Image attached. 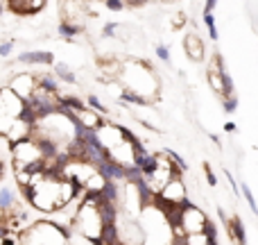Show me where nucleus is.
<instances>
[{"label":"nucleus","instance_id":"obj_1","mask_svg":"<svg viewBox=\"0 0 258 245\" xmlns=\"http://www.w3.org/2000/svg\"><path fill=\"white\" fill-rule=\"evenodd\" d=\"M68 238L70 229L57 220H36L18 236V245H68Z\"/></svg>","mask_w":258,"mask_h":245},{"label":"nucleus","instance_id":"obj_2","mask_svg":"<svg viewBox=\"0 0 258 245\" xmlns=\"http://www.w3.org/2000/svg\"><path fill=\"white\" fill-rule=\"evenodd\" d=\"M75 227L81 231V236L91 240L93 245H100V236H102V227L104 220L100 216L98 207H86V204H79V211L75 216Z\"/></svg>","mask_w":258,"mask_h":245},{"label":"nucleus","instance_id":"obj_3","mask_svg":"<svg viewBox=\"0 0 258 245\" xmlns=\"http://www.w3.org/2000/svg\"><path fill=\"white\" fill-rule=\"evenodd\" d=\"M23 107H25V100L21 95H16L12 89H0V134H7L9 127L21 118Z\"/></svg>","mask_w":258,"mask_h":245},{"label":"nucleus","instance_id":"obj_4","mask_svg":"<svg viewBox=\"0 0 258 245\" xmlns=\"http://www.w3.org/2000/svg\"><path fill=\"white\" fill-rule=\"evenodd\" d=\"M12 152H14V168H16V170H25L32 161H36V159L43 157V154H41V150H39V145H36V141L32 139V136H30V139H25V141L14 143L12 145Z\"/></svg>","mask_w":258,"mask_h":245},{"label":"nucleus","instance_id":"obj_5","mask_svg":"<svg viewBox=\"0 0 258 245\" xmlns=\"http://www.w3.org/2000/svg\"><path fill=\"white\" fill-rule=\"evenodd\" d=\"M206 220H208L206 213H204L197 204L190 202V198L186 200L184 209H181V216H179V222H181L186 234H199V231H204Z\"/></svg>","mask_w":258,"mask_h":245},{"label":"nucleus","instance_id":"obj_6","mask_svg":"<svg viewBox=\"0 0 258 245\" xmlns=\"http://www.w3.org/2000/svg\"><path fill=\"white\" fill-rule=\"evenodd\" d=\"M156 200L167 202V204H186V200H188V191H186L184 181H181V175L172 177V179L156 193Z\"/></svg>","mask_w":258,"mask_h":245},{"label":"nucleus","instance_id":"obj_7","mask_svg":"<svg viewBox=\"0 0 258 245\" xmlns=\"http://www.w3.org/2000/svg\"><path fill=\"white\" fill-rule=\"evenodd\" d=\"M18 64H27V66H52L54 54L50 50H25L16 57Z\"/></svg>","mask_w":258,"mask_h":245},{"label":"nucleus","instance_id":"obj_8","mask_svg":"<svg viewBox=\"0 0 258 245\" xmlns=\"http://www.w3.org/2000/svg\"><path fill=\"white\" fill-rule=\"evenodd\" d=\"M9 89H12L16 95H21L23 100H27L36 89V75H27V73L16 75L12 82H9Z\"/></svg>","mask_w":258,"mask_h":245},{"label":"nucleus","instance_id":"obj_9","mask_svg":"<svg viewBox=\"0 0 258 245\" xmlns=\"http://www.w3.org/2000/svg\"><path fill=\"white\" fill-rule=\"evenodd\" d=\"M32 132H34V125H32V122H27V120H23V118H18V120L9 127V132L5 134V139L9 141V145H14V143H18V141L30 139Z\"/></svg>","mask_w":258,"mask_h":245},{"label":"nucleus","instance_id":"obj_10","mask_svg":"<svg viewBox=\"0 0 258 245\" xmlns=\"http://www.w3.org/2000/svg\"><path fill=\"white\" fill-rule=\"evenodd\" d=\"M98 172L104 177V179L122 181L125 179V163H120L118 159H107L104 163H100L98 166Z\"/></svg>","mask_w":258,"mask_h":245},{"label":"nucleus","instance_id":"obj_11","mask_svg":"<svg viewBox=\"0 0 258 245\" xmlns=\"http://www.w3.org/2000/svg\"><path fill=\"white\" fill-rule=\"evenodd\" d=\"M184 50L186 54H188V59H193V62H202L204 59V41L199 39L197 34H188L184 39Z\"/></svg>","mask_w":258,"mask_h":245},{"label":"nucleus","instance_id":"obj_12","mask_svg":"<svg viewBox=\"0 0 258 245\" xmlns=\"http://www.w3.org/2000/svg\"><path fill=\"white\" fill-rule=\"evenodd\" d=\"M120 102H125V104H136V107H147L149 102H152V98H147V95H143V93H138V91H134L131 86H122L120 89Z\"/></svg>","mask_w":258,"mask_h":245},{"label":"nucleus","instance_id":"obj_13","mask_svg":"<svg viewBox=\"0 0 258 245\" xmlns=\"http://www.w3.org/2000/svg\"><path fill=\"white\" fill-rule=\"evenodd\" d=\"M226 234L235 245H247V231H244V225L240 218H231L226 222Z\"/></svg>","mask_w":258,"mask_h":245},{"label":"nucleus","instance_id":"obj_14","mask_svg":"<svg viewBox=\"0 0 258 245\" xmlns=\"http://www.w3.org/2000/svg\"><path fill=\"white\" fill-rule=\"evenodd\" d=\"M81 32H84V27L75 25V23H70V21H63V23L57 25V34L61 36L63 41H72L77 34H81Z\"/></svg>","mask_w":258,"mask_h":245},{"label":"nucleus","instance_id":"obj_15","mask_svg":"<svg viewBox=\"0 0 258 245\" xmlns=\"http://www.w3.org/2000/svg\"><path fill=\"white\" fill-rule=\"evenodd\" d=\"M52 71H54V75H57L59 82H66V84H77L75 73H72L63 62H54L52 64Z\"/></svg>","mask_w":258,"mask_h":245},{"label":"nucleus","instance_id":"obj_16","mask_svg":"<svg viewBox=\"0 0 258 245\" xmlns=\"http://www.w3.org/2000/svg\"><path fill=\"white\" fill-rule=\"evenodd\" d=\"M102 198L104 200H109V202H120V186H118V181L116 179H107L104 181V186H102Z\"/></svg>","mask_w":258,"mask_h":245},{"label":"nucleus","instance_id":"obj_17","mask_svg":"<svg viewBox=\"0 0 258 245\" xmlns=\"http://www.w3.org/2000/svg\"><path fill=\"white\" fill-rule=\"evenodd\" d=\"M16 200H18V195H16V191H14L12 186H3V189H0V209H5V211L14 209Z\"/></svg>","mask_w":258,"mask_h":245},{"label":"nucleus","instance_id":"obj_18","mask_svg":"<svg viewBox=\"0 0 258 245\" xmlns=\"http://www.w3.org/2000/svg\"><path fill=\"white\" fill-rule=\"evenodd\" d=\"M36 84L50 93H59V80L57 75H36Z\"/></svg>","mask_w":258,"mask_h":245},{"label":"nucleus","instance_id":"obj_19","mask_svg":"<svg viewBox=\"0 0 258 245\" xmlns=\"http://www.w3.org/2000/svg\"><path fill=\"white\" fill-rule=\"evenodd\" d=\"M57 98H59V102H63L66 107H70L72 111H81V109L89 107V104H86L81 98H77V95H63V93H59Z\"/></svg>","mask_w":258,"mask_h":245},{"label":"nucleus","instance_id":"obj_20","mask_svg":"<svg viewBox=\"0 0 258 245\" xmlns=\"http://www.w3.org/2000/svg\"><path fill=\"white\" fill-rule=\"evenodd\" d=\"M202 21H204V25H206V30H208V39L211 41L220 39V32H217V27H215V16H213V12H204Z\"/></svg>","mask_w":258,"mask_h":245},{"label":"nucleus","instance_id":"obj_21","mask_svg":"<svg viewBox=\"0 0 258 245\" xmlns=\"http://www.w3.org/2000/svg\"><path fill=\"white\" fill-rule=\"evenodd\" d=\"M240 186H242V189H240V193H242L244 202L249 204V209H251V211H253V216H258V204H256V198H253L251 189H249V186L244 184V181H242V184H240Z\"/></svg>","mask_w":258,"mask_h":245},{"label":"nucleus","instance_id":"obj_22","mask_svg":"<svg viewBox=\"0 0 258 245\" xmlns=\"http://www.w3.org/2000/svg\"><path fill=\"white\" fill-rule=\"evenodd\" d=\"M163 154H165V157H167V159H170V161H172V163H175V166H177V168H179V172H186V170H188V163H186V161H184V159H181V157H179V154H177V152H175V150L165 148V150H163Z\"/></svg>","mask_w":258,"mask_h":245},{"label":"nucleus","instance_id":"obj_23","mask_svg":"<svg viewBox=\"0 0 258 245\" xmlns=\"http://www.w3.org/2000/svg\"><path fill=\"white\" fill-rule=\"evenodd\" d=\"M204 234H206L208 238V245H217V227L213 220H206V225H204Z\"/></svg>","mask_w":258,"mask_h":245},{"label":"nucleus","instance_id":"obj_24","mask_svg":"<svg viewBox=\"0 0 258 245\" xmlns=\"http://www.w3.org/2000/svg\"><path fill=\"white\" fill-rule=\"evenodd\" d=\"M222 109H224V113H233L235 109H238V95H226V98H222Z\"/></svg>","mask_w":258,"mask_h":245},{"label":"nucleus","instance_id":"obj_25","mask_svg":"<svg viewBox=\"0 0 258 245\" xmlns=\"http://www.w3.org/2000/svg\"><path fill=\"white\" fill-rule=\"evenodd\" d=\"M86 104H89L91 109H95V111H100V113H102V116H107V113H109V109L104 107L102 102H100V98H98V95H89V98H86Z\"/></svg>","mask_w":258,"mask_h":245},{"label":"nucleus","instance_id":"obj_26","mask_svg":"<svg viewBox=\"0 0 258 245\" xmlns=\"http://www.w3.org/2000/svg\"><path fill=\"white\" fill-rule=\"evenodd\" d=\"M116 32H118V23L116 21L104 23V27H102V36H104V39H113V36H116Z\"/></svg>","mask_w":258,"mask_h":245},{"label":"nucleus","instance_id":"obj_27","mask_svg":"<svg viewBox=\"0 0 258 245\" xmlns=\"http://www.w3.org/2000/svg\"><path fill=\"white\" fill-rule=\"evenodd\" d=\"M154 52H156V57H158V59H161V62L170 64V48H167V45L158 43V45H156V48H154Z\"/></svg>","mask_w":258,"mask_h":245},{"label":"nucleus","instance_id":"obj_28","mask_svg":"<svg viewBox=\"0 0 258 245\" xmlns=\"http://www.w3.org/2000/svg\"><path fill=\"white\" fill-rule=\"evenodd\" d=\"M102 3H104V7H107L109 12H122V9L127 7L125 0H102Z\"/></svg>","mask_w":258,"mask_h":245},{"label":"nucleus","instance_id":"obj_29","mask_svg":"<svg viewBox=\"0 0 258 245\" xmlns=\"http://www.w3.org/2000/svg\"><path fill=\"white\" fill-rule=\"evenodd\" d=\"M14 48H16V41H12V39H9V41H3V43H0V57L7 59L9 54L14 52Z\"/></svg>","mask_w":258,"mask_h":245},{"label":"nucleus","instance_id":"obj_30","mask_svg":"<svg viewBox=\"0 0 258 245\" xmlns=\"http://www.w3.org/2000/svg\"><path fill=\"white\" fill-rule=\"evenodd\" d=\"M204 172H206V181H208V186H217V177H215V172L211 170V166H208V163H204Z\"/></svg>","mask_w":258,"mask_h":245},{"label":"nucleus","instance_id":"obj_31","mask_svg":"<svg viewBox=\"0 0 258 245\" xmlns=\"http://www.w3.org/2000/svg\"><path fill=\"white\" fill-rule=\"evenodd\" d=\"M0 245H18V236H14L12 231H9V234L0 240Z\"/></svg>","mask_w":258,"mask_h":245},{"label":"nucleus","instance_id":"obj_32","mask_svg":"<svg viewBox=\"0 0 258 245\" xmlns=\"http://www.w3.org/2000/svg\"><path fill=\"white\" fill-rule=\"evenodd\" d=\"M217 7V0H204V12H213Z\"/></svg>","mask_w":258,"mask_h":245},{"label":"nucleus","instance_id":"obj_33","mask_svg":"<svg viewBox=\"0 0 258 245\" xmlns=\"http://www.w3.org/2000/svg\"><path fill=\"white\" fill-rule=\"evenodd\" d=\"M9 231H12V229H9V227H7V225H5V222H0V240H3V238H5V236H7V234H9Z\"/></svg>","mask_w":258,"mask_h":245},{"label":"nucleus","instance_id":"obj_34","mask_svg":"<svg viewBox=\"0 0 258 245\" xmlns=\"http://www.w3.org/2000/svg\"><path fill=\"white\" fill-rule=\"evenodd\" d=\"M238 130V125H235L233 120H229V122H224V132H235Z\"/></svg>","mask_w":258,"mask_h":245},{"label":"nucleus","instance_id":"obj_35","mask_svg":"<svg viewBox=\"0 0 258 245\" xmlns=\"http://www.w3.org/2000/svg\"><path fill=\"white\" fill-rule=\"evenodd\" d=\"M208 136H211V141H213V143H215V145H217V148H220V145H222L220 136H217V134H208Z\"/></svg>","mask_w":258,"mask_h":245},{"label":"nucleus","instance_id":"obj_36","mask_svg":"<svg viewBox=\"0 0 258 245\" xmlns=\"http://www.w3.org/2000/svg\"><path fill=\"white\" fill-rule=\"evenodd\" d=\"M5 216H7V213H5V209H0V222H5Z\"/></svg>","mask_w":258,"mask_h":245},{"label":"nucleus","instance_id":"obj_37","mask_svg":"<svg viewBox=\"0 0 258 245\" xmlns=\"http://www.w3.org/2000/svg\"><path fill=\"white\" fill-rule=\"evenodd\" d=\"M3 14H5V5L0 3V16H3Z\"/></svg>","mask_w":258,"mask_h":245}]
</instances>
